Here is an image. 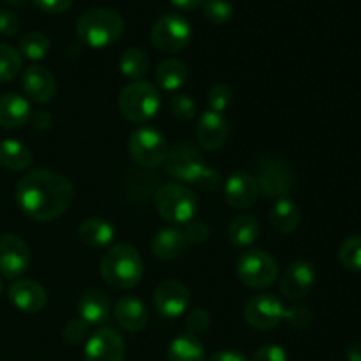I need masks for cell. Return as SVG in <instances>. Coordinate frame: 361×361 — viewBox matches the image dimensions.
Segmentation results:
<instances>
[{"mask_svg": "<svg viewBox=\"0 0 361 361\" xmlns=\"http://www.w3.org/2000/svg\"><path fill=\"white\" fill-rule=\"evenodd\" d=\"M14 196L28 219L49 222L69 210L76 189L67 176L51 169H28L18 182Z\"/></svg>", "mask_w": 361, "mask_h": 361, "instance_id": "6da1fadb", "label": "cell"}, {"mask_svg": "<svg viewBox=\"0 0 361 361\" xmlns=\"http://www.w3.org/2000/svg\"><path fill=\"white\" fill-rule=\"evenodd\" d=\"M126 21L109 7H94L88 9L78 18L76 35L85 46L95 49L108 48L115 44L123 34Z\"/></svg>", "mask_w": 361, "mask_h": 361, "instance_id": "7a4b0ae2", "label": "cell"}, {"mask_svg": "<svg viewBox=\"0 0 361 361\" xmlns=\"http://www.w3.org/2000/svg\"><path fill=\"white\" fill-rule=\"evenodd\" d=\"M101 275L111 288L133 289L143 277V259L133 245L116 243L102 256Z\"/></svg>", "mask_w": 361, "mask_h": 361, "instance_id": "3957f363", "label": "cell"}, {"mask_svg": "<svg viewBox=\"0 0 361 361\" xmlns=\"http://www.w3.org/2000/svg\"><path fill=\"white\" fill-rule=\"evenodd\" d=\"M254 180L259 194L268 200H281L295 187L296 173L288 161L275 154H263L254 162Z\"/></svg>", "mask_w": 361, "mask_h": 361, "instance_id": "277c9868", "label": "cell"}, {"mask_svg": "<svg viewBox=\"0 0 361 361\" xmlns=\"http://www.w3.org/2000/svg\"><path fill=\"white\" fill-rule=\"evenodd\" d=\"M161 92L148 81H133L118 95V109L123 118L134 123H145L161 109Z\"/></svg>", "mask_w": 361, "mask_h": 361, "instance_id": "5b68a950", "label": "cell"}, {"mask_svg": "<svg viewBox=\"0 0 361 361\" xmlns=\"http://www.w3.org/2000/svg\"><path fill=\"white\" fill-rule=\"evenodd\" d=\"M155 210L169 224L185 226L194 221L197 201L192 190L183 183H166L154 196Z\"/></svg>", "mask_w": 361, "mask_h": 361, "instance_id": "8992f818", "label": "cell"}, {"mask_svg": "<svg viewBox=\"0 0 361 361\" xmlns=\"http://www.w3.org/2000/svg\"><path fill=\"white\" fill-rule=\"evenodd\" d=\"M236 277L250 289H267L279 277V264L270 252L247 249L236 259Z\"/></svg>", "mask_w": 361, "mask_h": 361, "instance_id": "52a82bcc", "label": "cell"}, {"mask_svg": "<svg viewBox=\"0 0 361 361\" xmlns=\"http://www.w3.org/2000/svg\"><path fill=\"white\" fill-rule=\"evenodd\" d=\"M164 164L166 171L173 180H176L178 183H194V185H197L201 176L208 169L200 148L189 141L176 143L168 152Z\"/></svg>", "mask_w": 361, "mask_h": 361, "instance_id": "ba28073f", "label": "cell"}, {"mask_svg": "<svg viewBox=\"0 0 361 361\" xmlns=\"http://www.w3.org/2000/svg\"><path fill=\"white\" fill-rule=\"evenodd\" d=\"M129 152L137 166L154 169L164 164L169 148L161 130L154 127H137L129 137Z\"/></svg>", "mask_w": 361, "mask_h": 361, "instance_id": "9c48e42d", "label": "cell"}, {"mask_svg": "<svg viewBox=\"0 0 361 361\" xmlns=\"http://www.w3.org/2000/svg\"><path fill=\"white\" fill-rule=\"evenodd\" d=\"M152 44L162 53H178L192 41V27L180 14H164L155 21L150 32Z\"/></svg>", "mask_w": 361, "mask_h": 361, "instance_id": "30bf717a", "label": "cell"}, {"mask_svg": "<svg viewBox=\"0 0 361 361\" xmlns=\"http://www.w3.org/2000/svg\"><path fill=\"white\" fill-rule=\"evenodd\" d=\"M243 316L249 326L257 331H270L281 324L286 316V307L279 296L271 293H261L247 302Z\"/></svg>", "mask_w": 361, "mask_h": 361, "instance_id": "8fae6325", "label": "cell"}, {"mask_svg": "<svg viewBox=\"0 0 361 361\" xmlns=\"http://www.w3.org/2000/svg\"><path fill=\"white\" fill-rule=\"evenodd\" d=\"M190 305V291L183 282L166 279L154 291V309L166 319L180 317Z\"/></svg>", "mask_w": 361, "mask_h": 361, "instance_id": "7c38bea8", "label": "cell"}, {"mask_svg": "<svg viewBox=\"0 0 361 361\" xmlns=\"http://www.w3.org/2000/svg\"><path fill=\"white\" fill-rule=\"evenodd\" d=\"M32 261L27 242L18 235H0V277L18 279L28 270Z\"/></svg>", "mask_w": 361, "mask_h": 361, "instance_id": "4fadbf2b", "label": "cell"}, {"mask_svg": "<svg viewBox=\"0 0 361 361\" xmlns=\"http://www.w3.org/2000/svg\"><path fill=\"white\" fill-rule=\"evenodd\" d=\"M85 361H126L123 338L111 328H97L85 344Z\"/></svg>", "mask_w": 361, "mask_h": 361, "instance_id": "5bb4252c", "label": "cell"}, {"mask_svg": "<svg viewBox=\"0 0 361 361\" xmlns=\"http://www.w3.org/2000/svg\"><path fill=\"white\" fill-rule=\"evenodd\" d=\"M316 282V268L309 261H295L286 268L279 281V289L284 298L291 302L303 300L314 288Z\"/></svg>", "mask_w": 361, "mask_h": 361, "instance_id": "9a60e30c", "label": "cell"}, {"mask_svg": "<svg viewBox=\"0 0 361 361\" xmlns=\"http://www.w3.org/2000/svg\"><path fill=\"white\" fill-rule=\"evenodd\" d=\"M259 197V189L252 173L236 171L224 182V201L236 210L254 207Z\"/></svg>", "mask_w": 361, "mask_h": 361, "instance_id": "2e32d148", "label": "cell"}, {"mask_svg": "<svg viewBox=\"0 0 361 361\" xmlns=\"http://www.w3.org/2000/svg\"><path fill=\"white\" fill-rule=\"evenodd\" d=\"M9 302L25 314H37L48 303V293L39 282L30 279H18L9 286Z\"/></svg>", "mask_w": 361, "mask_h": 361, "instance_id": "e0dca14e", "label": "cell"}, {"mask_svg": "<svg viewBox=\"0 0 361 361\" xmlns=\"http://www.w3.org/2000/svg\"><path fill=\"white\" fill-rule=\"evenodd\" d=\"M21 87L27 97L37 104H48L56 94L55 76L51 71L42 66L27 67L21 78Z\"/></svg>", "mask_w": 361, "mask_h": 361, "instance_id": "ac0fdd59", "label": "cell"}, {"mask_svg": "<svg viewBox=\"0 0 361 361\" xmlns=\"http://www.w3.org/2000/svg\"><path fill=\"white\" fill-rule=\"evenodd\" d=\"M197 143L208 152H219L229 137V123L224 115L204 111L196 126Z\"/></svg>", "mask_w": 361, "mask_h": 361, "instance_id": "d6986e66", "label": "cell"}, {"mask_svg": "<svg viewBox=\"0 0 361 361\" xmlns=\"http://www.w3.org/2000/svg\"><path fill=\"white\" fill-rule=\"evenodd\" d=\"M109 296L101 289H88L78 302V314L88 326H102L111 316Z\"/></svg>", "mask_w": 361, "mask_h": 361, "instance_id": "ffe728a7", "label": "cell"}, {"mask_svg": "<svg viewBox=\"0 0 361 361\" xmlns=\"http://www.w3.org/2000/svg\"><path fill=\"white\" fill-rule=\"evenodd\" d=\"M116 323L130 334L145 330L148 324V309L136 296H122L113 309Z\"/></svg>", "mask_w": 361, "mask_h": 361, "instance_id": "44dd1931", "label": "cell"}, {"mask_svg": "<svg viewBox=\"0 0 361 361\" xmlns=\"http://www.w3.org/2000/svg\"><path fill=\"white\" fill-rule=\"evenodd\" d=\"M30 102L20 94L0 95V127L4 129H18L30 120Z\"/></svg>", "mask_w": 361, "mask_h": 361, "instance_id": "7402d4cb", "label": "cell"}, {"mask_svg": "<svg viewBox=\"0 0 361 361\" xmlns=\"http://www.w3.org/2000/svg\"><path fill=\"white\" fill-rule=\"evenodd\" d=\"M189 245L180 228H164L152 238V254L161 261L178 259Z\"/></svg>", "mask_w": 361, "mask_h": 361, "instance_id": "603a6c76", "label": "cell"}, {"mask_svg": "<svg viewBox=\"0 0 361 361\" xmlns=\"http://www.w3.org/2000/svg\"><path fill=\"white\" fill-rule=\"evenodd\" d=\"M78 235L83 245L92 249H102V247L111 245L115 240V228L109 221L102 217H88L81 222Z\"/></svg>", "mask_w": 361, "mask_h": 361, "instance_id": "cb8c5ba5", "label": "cell"}, {"mask_svg": "<svg viewBox=\"0 0 361 361\" xmlns=\"http://www.w3.org/2000/svg\"><path fill=\"white\" fill-rule=\"evenodd\" d=\"M34 164V157L27 145L6 137L0 141V168L7 171H28Z\"/></svg>", "mask_w": 361, "mask_h": 361, "instance_id": "d4e9b609", "label": "cell"}, {"mask_svg": "<svg viewBox=\"0 0 361 361\" xmlns=\"http://www.w3.org/2000/svg\"><path fill=\"white\" fill-rule=\"evenodd\" d=\"M270 222L275 231L282 233V235L296 231L302 222V210H300L298 203L288 196L275 200L274 208L270 212Z\"/></svg>", "mask_w": 361, "mask_h": 361, "instance_id": "484cf974", "label": "cell"}, {"mask_svg": "<svg viewBox=\"0 0 361 361\" xmlns=\"http://www.w3.org/2000/svg\"><path fill=\"white\" fill-rule=\"evenodd\" d=\"M189 80V69L185 62L178 59H166L155 69V83L166 92H178Z\"/></svg>", "mask_w": 361, "mask_h": 361, "instance_id": "4316f807", "label": "cell"}, {"mask_svg": "<svg viewBox=\"0 0 361 361\" xmlns=\"http://www.w3.org/2000/svg\"><path fill=\"white\" fill-rule=\"evenodd\" d=\"M261 235V224L254 215L240 214L231 221L228 228V238L235 247H250Z\"/></svg>", "mask_w": 361, "mask_h": 361, "instance_id": "83f0119b", "label": "cell"}, {"mask_svg": "<svg viewBox=\"0 0 361 361\" xmlns=\"http://www.w3.org/2000/svg\"><path fill=\"white\" fill-rule=\"evenodd\" d=\"M168 361H207V351L194 335H178L168 348Z\"/></svg>", "mask_w": 361, "mask_h": 361, "instance_id": "f1b7e54d", "label": "cell"}, {"mask_svg": "<svg viewBox=\"0 0 361 361\" xmlns=\"http://www.w3.org/2000/svg\"><path fill=\"white\" fill-rule=\"evenodd\" d=\"M118 67L123 76L133 81H140L141 78L147 76L148 69H150V59L143 49L129 48L120 56Z\"/></svg>", "mask_w": 361, "mask_h": 361, "instance_id": "f546056e", "label": "cell"}, {"mask_svg": "<svg viewBox=\"0 0 361 361\" xmlns=\"http://www.w3.org/2000/svg\"><path fill=\"white\" fill-rule=\"evenodd\" d=\"M49 48H51V42H49L48 35L42 34V32H28L21 37L18 51L25 59L39 62V60H44L48 56Z\"/></svg>", "mask_w": 361, "mask_h": 361, "instance_id": "4dcf8cb0", "label": "cell"}, {"mask_svg": "<svg viewBox=\"0 0 361 361\" xmlns=\"http://www.w3.org/2000/svg\"><path fill=\"white\" fill-rule=\"evenodd\" d=\"M23 69V56L16 48L0 42V83H9Z\"/></svg>", "mask_w": 361, "mask_h": 361, "instance_id": "1f68e13d", "label": "cell"}, {"mask_svg": "<svg viewBox=\"0 0 361 361\" xmlns=\"http://www.w3.org/2000/svg\"><path fill=\"white\" fill-rule=\"evenodd\" d=\"M338 261L349 271H361V235H353L338 249Z\"/></svg>", "mask_w": 361, "mask_h": 361, "instance_id": "d6a6232c", "label": "cell"}, {"mask_svg": "<svg viewBox=\"0 0 361 361\" xmlns=\"http://www.w3.org/2000/svg\"><path fill=\"white\" fill-rule=\"evenodd\" d=\"M207 101L210 111L224 115V113L231 108L233 102H235V94H233L231 87H229L228 83H214L208 88Z\"/></svg>", "mask_w": 361, "mask_h": 361, "instance_id": "836d02e7", "label": "cell"}, {"mask_svg": "<svg viewBox=\"0 0 361 361\" xmlns=\"http://www.w3.org/2000/svg\"><path fill=\"white\" fill-rule=\"evenodd\" d=\"M233 4L229 0H204L203 16L214 25H226L233 18Z\"/></svg>", "mask_w": 361, "mask_h": 361, "instance_id": "e575fe53", "label": "cell"}, {"mask_svg": "<svg viewBox=\"0 0 361 361\" xmlns=\"http://www.w3.org/2000/svg\"><path fill=\"white\" fill-rule=\"evenodd\" d=\"M168 106L169 113H171L176 120H180V122H190L197 113L196 102L192 101V97L187 94H178V92L171 95Z\"/></svg>", "mask_w": 361, "mask_h": 361, "instance_id": "d590c367", "label": "cell"}, {"mask_svg": "<svg viewBox=\"0 0 361 361\" xmlns=\"http://www.w3.org/2000/svg\"><path fill=\"white\" fill-rule=\"evenodd\" d=\"M88 331H90V326L83 319L76 317V319L69 321L63 328V341L69 345H80L81 342L88 341V337H90Z\"/></svg>", "mask_w": 361, "mask_h": 361, "instance_id": "8d00e7d4", "label": "cell"}, {"mask_svg": "<svg viewBox=\"0 0 361 361\" xmlns=\"http://www.w3.org/2000/svg\"><path fill=\"white\" fill-rule=\"evenodd\" d=\"M284 319L291 324L295 330H307L312 324L314 316L310 312L309 307L305 305H295L291 309H286Z\"/></svg>", "mask_w": 361, "mask_h": 361, "instance_id": "74e56055", "label": "cell"}, {"mask_svg": "<svg viewBox=\"0 0 361 361\" xmlns=\"http://www.w3.org/2000/svg\"><path fill=\"white\" fill-rule=\"evenodd\" d=\"M212 316L208 314V310L204 309H194L190 310V314L187 316V330L190 331V335H201L210 328Z\"/></svg>", "mask_w": 361, "mask_h": 361, "instance_id": "f35d334b", "label": "cell"}, {"mask_svg": "<svg viewBox=\"0 0 361 361\" xmlns=\"http://www.w3.org/2000/svg\"><path fill=\"white\" fill-rule=\"evenodd\" d=\"M183 236H185L187 243H192V245H201L208 240L210 231H208L207 226L200 221H190L183 226Z\"/></svg>", "mask_w": 361, "mask_h": 361, "instance_id": "ab89813d", "label": "cell"}, {"mask_svg": "<svg viewBox=\"0 0 361 361\" xmlns=\"http://www.w3.org/2000/svg\"><path fill=\"white\" fill-rule=\"evenodd\" d=\"M21 21L16 13L9 9H0V34L6 37H13L20 32Z\"/></svg>", "mask_w": 361, "mask_h": 361, "instance_id": "60d3db41", "label": "cell"}, {"mask_svg": "<svg viewBox=\"0 0 361 361\" xmlns=\"http://www.w3.org/2000/svg\"><path fill=\"white\" fill-rule=\"evenodd\" d=\"M252 361H289V360H288V353H286L284 348L275 344H268V345H263V348H259L256 353H254Z\"/></svg>", "mask_w": 361, "mask_h": 361, "instance_id": "b9f144b4", "label": "cell"}, {"mask_svg": "<svg viewBox=\"0 0 361 361\" xmlns=\"http://www.w3.org/2000/svg\"><path fill=\"white\" fill-rule=\"evenodd\" d=\"M32 2L39 9L49 14H62L69 11L71 6H73V0H32Z\"/></svg>", "mask_w": 361, "mask_h": 361, "instance_id": "7bdbcfd3", "label": "cell"}, {"mask_svg": "<svg viewBox=\"0 0 361 361\" xmlns=\"http://www.w3.org/2000/svg\"><path fill=\"white\" fill-rule=\"evenodd\" d=\"M208 361H249V358L243 353L235 351V349H224V351L214 353Z\"/></svg>", "mask_w": 361, "mask_h": 361, "instance_id": "ee69618b", "label": "cell"}, {"mask_svg": "<svg viewBox=\"0 0 361 361\" xmlns=\"http://www.w3.org/2000/svg\"><path fill=\"white\" fill-rule=\"evenodd\" d=\"M30 120H32V123H34L35 129H39V130H48V129H51V126H53V116H51V113H48V111H37L35 115L30 116Z\"/></svg>", "mask_w": 361, "mask_h": 361, "instance_id": "f6af8a7d", "label": "cell"}, {"mask_svg": "<svg viewBox=\"0 0 361 361\" xmlns=\"http://www.w3.org/2000/svg\"><path fill=\"white\" fill-rule=\"evenodd\" d=\"M203 2L204 0H171L173 6L182 11H194L203 6Z\"/></svg>", "mask_w": 361, "mask_h": 361, "instance_id": "bcb514c9", "label": "cell"}, {"mask_svg": "<svg viewBox=\"0 0 361 361\" xmlns=\"http://www.w3.org/2000/svg\"><path fill=\"white\" fill-rule=\"evenodd\" d=\"M345 358L348 361H361V342H355L345 349Z\"/></svg>", "mask_w": 361, "mask_h": 361, "instance_id": "7dc6e473", "label": "cell"}, {"mask_svg": "<svg viewBox=\"0 0 361 361\" xmlns=\"http://www.w3.org/2000/svg\"><path fill=\"white\" fill-rule=\"evenodd\" d=\"M4 2L9 4V6H14V7H21V6H25V2H27V0H4Z\"/></svg>", "mask_w": 361, "mask_h": 361, "instance_id": "c3c4849f", "label": "cell"}, {"mask_svg": "<svg viewBox=\"0 0 361 361\" xmlns=\"http://www.w3.org/2000/svg\"><path fill=\"white\" fill-rule=\"evenodd\" d=\"M0 295H2V281H0Z\"/></svg>", "mask_w": 361, "mask_h": 361, "instance_id": "681fc988", "label": "cell"}]
</instances>
